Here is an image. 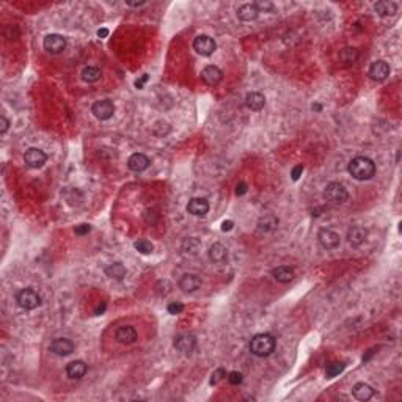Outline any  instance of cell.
Listing matches in <instances>:
<instances>
[{
    "label": "cell",
    "instance_id": "1",
    "mask_svg": "<svg viewBox=\"0 0 402 402\" xmlns=\"http://www.w3.org/2000/svg\"><path fill=\"white\" fill-rule=\"evenodd\" d=\"M347 170H349L351 176L354 179L368 181V179H371L376 175V164L369 157L358 156V157H354L349 162V167H347Z\"/></svg>",
    "mask_w": 402,
    "mask_h": 402
},
{
    "label": "cell",
    "instance_id": "2",
    "mask_svg": "<svg viewBox=\"0 0 402 402\" xmlns=\"http://www.w3.org/2000/svg\"><path fill=\"white\" fill-rule=\"evenodd\" d=\"M277 341L272 335L269 333H259L255 335L250 341V352L256 357H269L275 351Z\"/></svg>",
    "mask_w": 402,
    "mask_h": 402
},
{
    "label": "cell",
    "instance_id": "3",
    "mask_svg": "<svg viewBox=\"0 0 402 402\" xmlns=\"http://www.w3.org/2000/svg\"><path fill=\"white\" fill-rule=\"evenodd\" d=\"M17 300V305L22 308V310H35L41 305V297L39 294L31 288H27V289H22L17 294L16 297Z\"/></svg>",
    "mask_w": 402,
    "mask_h": 402
},
{
    "label": "cell",
    "instance_id": "4",
    "mask_svg": "<svg viewBox=\"0 0 402 402\" xmlns=\"http://www.w3.org/2000/svg\"><path fill=\"white\" fill-rule=\"evenodd\" d=\"M324 195H325V198H327L333 204H343V203L347 201V198H349V193H347L346 187L343 186V184H340V182H330V184H327Z\"/></svg>",
    "mask_w": 402,
    "mask_h": 402
},
{
    "label": "cell",
    "instance_id": "5",
    "mask_svg": "<svg viewBox=\"0 0 402 402\" xmlns=\"http://www.w3.org/2000/svg\"><path fill=\"white\" fill-rule=\"evenodd\" d=\"M193 49L197 50L200 55L208 57V55H212V53L215 52L217 44H215V41L211 36L200 35V36H197L193 39Z\"/></svg>",
    "mask_w": 402,
    "mask_h": 402
},
{
    "label": "cell",
    "instance_id": "6",
    "mask_svg": "<svg viewBox=\"0 0 402 402\" xmlns=\"http://www.w3.org/2000/svg\"><path fill=\"white\" fill-rule=\"evenodd\" d=\"M91 112L93 115L97 118V119H108V118H112L113 113H115V105L112 101H108V99H102V101H96L91 107Z\"/></svg>",
    "mask_w": 402,
    "mask_h": 402
},
{
    "label": "cell",
    "instance_id": "7",
    "mask_svg": "<svg viewBox=\"0 0 402 402\" xmlns=\"http://www.w3.org/2000/svg\"><path fill=\"white\" fill-rule=\"evenodd\" d=\"M24 160H25V164L30 168H41L42 165L46 164L47 156H46L44 151H41L38 148H30V149L25 151Z\"/></svg>",
    "mask_w": 402,
    "mask_h": 402
},
{
    "label": "cell",
    "instance_id": "8",
    "mask_svg": "<svg viewBox=\"0 0 402 402\" xmlns=\"http://www.w3.org/2000/svg\"><path fill=\"white\" fill-rule=\"evenodd\" d=\"M42 46H44V49L49 53H60L64 50V47H66V39H64L61 35L50 33L44 38V41H42Z\"/></svg>",
    "mask_w": 402,
    "mask_h": 402
},
{
    "label": "cell",
    "instance_id": "9",
    "mask_svg": "<svg viewBox=\"0 0 402 402\" xmlns=\"http://www.w3.org/2000/svg\"><path fill=\"white\" fill-rule=\"evenodd\" d=\"M318 241H319V244H321L322 248H325V250H335L336 247L340 245V234H336L335 231L324 228V230H321L318 233Z\"/></svg>",
    "mask_w": 402,
    "mask_h": 402
},
{
    "label": "cell",
    "instance_id": "10",
    "mask_svg": "<svg viewBox=\"0 0 402 402\" xmlns=\"http://www.w3.org/2000/svg\"><path fill=\"white\" fill-rule=\"evenodd\" d=\"M50 352L58 357H66L74 352V343L68 338H57L50 344Z\"/></svg>",
    "mask_w": 402,
    "mask_h": 402
},
{
    "label": "cell",
    "instance_id": "11",
    "mask_svg": "<svg viewBox=\"0 0 402 402\" xmlns=\"http://www.w3.org/2000/svg\"><path fill=\"white\" fill-rule=\"evenodd\" d=\"M369 77L374 79V80H385L388 75H390V66H388V63L384 61V60H377L374 61L371 66H369Z\"/></svg>",
    "mask_w": 402,
    "mask_h": 402
},
{
    "label": "cell",
    "instance_id": "12",
    "mask_svg": "<svg viewBox=\"0 0 402 402\" xmlns=\"http://www.w3.org/2000/svg\"><path fill=\"white\" fill-rule=\"evenodd\" d=\"M222 77H223V74L222 71L214 66V64H209V66H206L203 71H201V79L206 85H209V86H215V85H219L222 82Z\"/></svg>",
    "mask_w": 402,
    "mask_h": 402
},
{
    "label": "cell",
    "instance_id": "13",
    "mask_svg": "<svg viewBox=\"0 0 402 402\" xmlns=\"http://www.w3.org/2000/svg\"><path fill=\"white\" fill-rule=\"evenodd\" d=\"M201 283L203 281L198 275L187 274L179 280V289L182 292H186V294H192V292H195L197 289L201 288Z\"/></svg>",
    "mask_w": 402,
    "mask_h": 402
},
{
    "label": "cell",
    "instance_id": "14",
    "mask_svg": "<svg viewBox=\"0 0 402 402\" xmlns=\"http://www.w3.org/2000/svg\"><path fill=\"white\" fill-rule=\"evenodd\" d=\"M195 346H197V340L193 335H179L175 340V349L182 354H190Z\"/></svg>",
    "mask_w": 402,
    "mask_h": 402
},
{
    "label": "cell",
    "instance_id": "15",
    "mask_svg": "<svg viewBox=\"0 0 402 402\" xmlns=\"http://www.w3.org/2000/svg\"><path fill=\"white\" fill-rule=\"evenodd\" d=\"M127 167H129V170H132L135 173H142L149 167V159L142 153H135V154H132L129 157Z\"/></svg>",
    "mask_w": 402,
    "mask_h": 402
},
{
    "label": "cell",
    "instance_id": "16",
    "mask_svg": "<svg viewBox=\"0 0 402 402\" xmlns=\"http://www.w3.org/2000/svg\"><path fill=\"white\" fill-rule=\"evenodd\" d=\"M368 237V230L363 226H352L349 231H347V242L354 247L362 245Z\"/></svg>",
    "mask_w": 402,
    "mask_h": 402
},
{
    "label": "cell",
    "instance_id": "17",
    "mask_svg": "<svg viewBox=\"0 0 402 402\" xmlns=\"http://www.w3.org/2000/svg\"><path fill=\"white\" fill-rule=\"evenodd\" d=\"M115 338L121 344H132L137 340V332L134 327H130V325H123V327H119L116 330Z\"/></svg>",
    "mask_w": 402,
    "mask_h": 402
},
{
    "label": "cell",
    "instance_id": "18",
    "mask_svg": "<svg viewBox=\"0 0 402 402\" xmlns=\"http://www.w3.org/2000/svg\"><path fill=\"white\" fill-rule=\"evenodd\" d=\"M208 255H209V259L212 261L214 264H223V263H226V259H228V250L220 242H215L214 245H211Z\"/></svg>",
    "mask_w": 402,
    "mask_h": 402
},
{
    "label": "cell",
    "instance_id": "19",
    "mask_svg": "<svg viewBox=\"0 0 402 402\" xmlns=\"http://www.w3.org/2000/svg\"><path fill=\"white\" fill-rule=\"evenodd\" d=\"M187 211L192 215L203 217V215L208 214V211H209V203L206 201L204 198H192L189 201V204H187Z\"/></svg>",
    "mask_w": 402,
    "mask_h": 402
},
{
    "label": "cell",
    "instance_id": "20",
    "mask_svg": "<svg viewBox=\"0 0 402 402\" xmlns=\"http://www.w3.org/2000/svg\"><path fill=\"white\" fill-rule=\"evenodd\" d=\"M258 16H259V11L255 6V3H244L237 8V17L244 20V22H252Z\"/></svg>",
    "mask_w": 402,
    "mask_h": 402
},
{
    "label": "cell",
    "instance_id": "21",
    "mask_svg": "<svg viewBox=\"0 0 402 402\" xmlns=\"http://www.w3.org/2000/svg\"><path fill=\"white\" fill-rule=\"evenodd\" d=\"M86 369H88V368H86V365L82 360H74V362L66 365V374H68L69 379L79 380L86 374Z\"/></svg>",
    "mask_w": 402,
    "mask_h": 402
},
{
    "label": "cell",
    "instance_id": "22",
    "mask_svg": "<svg viewBox=\"0 0 402 402\" xmlns=\"http://www.w3.org/2000/svg\"><path fill=\"white\" fill-rule=\"evenodd\" d=\"M352 395L357 401H369L373 396H374V390L371 385H368L365 382H360V384H355L354 388H352Z\"/></svg>",
    "mask_w": 402,
    "mask_h": 402
},
{
    "label": "cell",
    "instance_id": "23",
    "mask_svg": "<svg viewBox=\"0 0 402 402\" xmlns=\"http://www.w3.org/2000/svg\"><path fill=\"white\" fill-rule=\"evenodd\" d=\"M374 11L379 16H393L398 13V3L391 0H380L374 5Z\"/></svg>",
    "mask_w": 402,
    "mask_h": 402
},
{
    "label": "cell",
    "instance_id": "24",
    "mask_svg": "<svg viewBox=\"0 0 402 402\" xmlns=\"http://www.w3.org/2000/svg\"><path fill=\"white\" fill-rule=\"evenodd\" d=\"M272 277L280 281V283H289V281L296 277V272L292 267H288V266H280V267H275L272 270Z\"/></svg>",
    "mask_w": 402,
    "mask_h": 402
},
{
    "label": "cell",
    "instance_id": "25",
    "mask_svg": "<svg viewBox=\"0 0 402 402\" xmlns=\"http://www.w3.org/2000/svg\"><path fill=\"white\" fill-rule=\"evenodd\" d=\"M245 105L250 108V110L258 112V110H261V108L266 105V97L261 94V93H256V91L248 93L247 97H245Z\"/></svg>",
    "mask_w": 402,
    "mask_h": 402
},
{
    "label": "cell",
    "instance_id": "26",
    "mask_svg": "<svg viewBox=\"0 0 402 402\" xmlns=\"http://www.w3.org/2000/svg\"><path fill=\"white\" fill-rule=\"evenodd\" d=\"M105 275L113 280H123L126 275V267L121 263H113L105 267Z\"/></svg>",
    "mask_w": 402,
    "mask_h": 402
},
{
    "label": "cell",
    "instance_id": "27",
    "mask_svg": "<svg viewBox=\"0 0 402 402\" xmlns=\"http://www.w3.org/2000/svg\"><path fill=\"white\" fill-rule=\"evenodd\" d=\"M181 248H182V252L187 255H197L201 248V242L197 237H187V239H184Z\"/></svg>",
    "mask_w": 402,
    "mask_h": 402
},
{
    "label": "cell",
    "instance_id": "28",
    "mask_svg": "<svg viewBox=\"0 0 402 402\" xmlns=\"http://www.w3.org/2000/svg\"><path fill=\"white\" fill-rule=\"evenodd\" d=\"M277 225H278V220L275 219L274 215H266V217H263V219L259 220L258 231L259 233H270V231L275 230Z\"/></svg>",
    "mask_w": 402,
    "mask_h": 402
},
{
    "label": "cell",
    "instance_id": "29",
    "mask_svg": "<svg viewBox=\"0 0 402 402\" xmlns=\"http://www.w3.org/2000/svg\"><path fill=\"white\" fill-rule=\"evenodd\" d=\"M358 57H360V53H358V50L355 47H346L340 53V60L346 64V66L354 64L358 60Z\"/></svg>",
    "mask_w": 402,
    "mask_h": 402
},
{
    "label": "cell",
    "instance_id": "30",
    "mask_svg": "<svg viewBox=\"0 0 402 402\" xmlns=\"http://www.w3.org/2000/svg\"><path fill=\"white\" fill-rule=\"evenodd\" d=\"M101 69L96 68V66H86L83 71H82V80L86 82V83H94L101 79Z\"/></svg>",
    "mask_w": 402,
    "mask_h": 402
},
{
    "label": "cell",
    "instance_id": "31",
    "mask_svg": "<svg viewBox=\"0 0 402 402\" xmlns=\"http://www.w3.org/2000/svg\"><path fill=\"white\" fill-rule=\"evenodd\" d=\"M344 368H346V363H343V362L330 363V365H327V368H325V376H327L329 379H333L336 376H340L344 371Z\"/></svg>",
    "mask_w": 402,
    "mask_h": 402
},
{
    "label": "cell",
    "instance_id": "32",
    "mask_svg": "<svg viewBox=\"0 0 402 402\" xmlns=\"http://www.w3.org/2000/svg\"><path fill=\"white\" fill-rule=\"evenodd\" d=\"M134 247H135L137 252L143 253V255H149L151 252H153V248H154L153 244H151L149 241H146V239H140V241H137L134 244Z\"/></svg>",
    "mask_w": 402,
    "mask_h": 402
},
{
    "label": "cell",
    "instance_id": "33",
    "mask_svg": "<svg viewBox=\"0 0 402 402\" xmlns=\"http://www.w3.org/2000/svg\"><path fill=\"white\" fill-rule=\"evenodd\" d=\"M255 6L258 8V11H264V13L274 11V9H275V5L272 2H269V0H258V2L255 3Z\"/></svg>",
    "mask_w": 402,
    "mask_h": 402
},
{
    "label": "cell",
    "instance_id": "34",
    "mask_svg": "<svg viewBox=\"0 0 402 402\" xmlns=\"http://www.w3.org/2000/svg\"><path fill=\"white\" fill-rule=\"evenodd\" d=\"M223 377H226V371H225V369H223V368L215 369V371L212 373V376H211V382H209V384H211V385L219 384Z\"/></svg>",
    "mask_w": 402,
    "mask_h": 402
},
{
    "label": "cell",
    "instance_id": "35",
    "mask_svg": "<svg viewBox=\"0 0 402 402\" xmlns=\"http://www.w3.org/2000/svg\"><path fill=\"white\" fill-rule=\"evenodd\" d=\"M228 382H230L231 385H241L244 382V376L237 371H233V373L228 374Z\"/></svg>",
    "mask_w": 402,
    "mask_h": 402
},
{
    "label": "cell",
    "instance_id": "36",
    "mask_svg": "<svg viewBox=\"0 0 402 402\" xmlns=\"http://www.w3.org/2000/svg\"><path fill=\"white\" fill-rule=\"evenodd\" d=\"M167 310L170 314H181L184 311V305L181 302H173V303H170Z\"/></svg>",
    "mask_w": 402,
    "mask_h": 402
},
{
    "label": "cell",
    "instance_id": "37",
    "mask_svg": "<svg viewBox=\"0 0 402 402\" xmlns=\"http://www.w3.org/2000/svg\"><path fill=\"white\" fill-rule=\"evenodd\" d=\"M90 231H91V226L88 223L77 225V226H75V230H74V233L77 234V236H85V234H88Z\"/></svg>",
    "mask_w": 402,
    "mask_h": 402
},
{
    "label": "cell",
    "instance_id": "38",
    "mask_svg": "<svg viewBox=\"0 0 402 402\" xmlns=\"http://www.w3.org/2000/svg\"><path fill=\"white\" fill-rule=\"evenodd\" d=\"M302 173H303V167H302V165H297V167L292 168V171H291V178H292V181H297V179L302 176Z\"/></svg>",
    "mask_w": 402,
    "mask_h": 402
},
{
    "label": "cell",
    "instance_id": "39",
    "mask_svg": "<svg viewBox=\"0 0 402 402\" xmlns=\"http://www.w3.org/2000/svg\"><path fill=\"white\" fill-rule=\"evenodd\" d=\"M247 193V184L245 182H239L236 186V195L237 197H242V195Z\"/></svg>",
    "mask_w": 402,
    "mask_h": 402
},
{
    "label": "cell",
    "instance_id": "40",
    "mask_svg": "<svg viewBox=\"0 0 402 402\" xmlns=\"http://www.w3.org/2000/svg\"><path fill=\"white\" fill-rule=\"evenodd\" d=\"M9 127V121L5 116H0V134H5Z\"/></svg>",
    "mask_w": 402,
    "mask_h": 402
},
{
    "label": "cell",
    "instance_id": "41",
    "mask_svg": "<svg viewBox=\"0 0 402 402\" xmlns=\"http://www.w3.org/2000/svg\"><path fill=\"white\" fill-rule=\"evenodd\" d=\"M148 79H149V77H148V74H143L138 80H135V86H137L138 90H142V88H143V85L148 82Z\"/></svg>",
    "mask_w": 402,
    "mask_h": 402
},
{
    "label": "cell",
    "instance_id": "42",
    "mask_svg": "<svg viewBox=\"0 0 402 402\" xmlns=\"http://www.w3.org/2000/svg\"><path fill=\"white\" fill-rule=\"evenodd\" d=\"M233 226H234L233 220H225V222L222 223V231H231V230H233Z\"/></svg>",
    "mask_w": 402,
    "mask_h": 402
},
{
    "label": "cell",
    "instance_id": "43",
    "mask_svg": "<svg viewBox=\"0 0 402 402\" xmlns=\"http://www.w3.org/2000/svg\"><path fill=\"white\" fill-rule=\"evenodd\" d=\"M97 36H99V38H107L108 36V30L107 28H99V30H97Z\"/></svg>",
    "mask_w": 402,
    "mask_h": 402
},
{
    "label": "cell",
    "instance_id": "44",
    "mask_svg": "<svg viewBox=\"0 0 402 402\" xmlns=\"http://www.w3.org/2000/svg\"><path fill=\"white\" fill-rule=\"evenodd\" d=\"M374 354H376V349H371V351H369V352H368V355H365V357H363V362H368V360H369V358H371V357H373Z\"/></svg>",
    "mask_w": 402,
    "mask_h": 402
},
{
    "label": "cell",
    "instance_id": "45",
    "mask_svg": "<svg viewBox=\"0 0 402 402\" xmlns=\"http://www.w3.org/2000/svg\"><path fill=\"white\" fill-rule=\"evenodd\" d=\"M127 5L129 6H142V5H145V2H127Z\"/></svg>",
    "mask_w": 402,
    "mask_h": 402
},
{
    "label": "cell",
    "instance_id": "46",
    "mask_svg": "<svg viewBox=\"0 0 402 402\" xmlns=\"http://www.w3.org/2000/svg\"><path fill=\"white\" fill-rule=\"evenodd\" d=\"M104 310H105V303H102L101 307H97V310H96V314H101V313H104Z\"/></svg>",
    "mask_w": 402,
    "mask_h": 402
},
{
    "label": "cell",
    "instance_id": "47",
    "mask_svg": "<svg viewBox=\"0 0 402 402\" xmlns=\"http://www.w3.org/2000/svg\"><path fill=\"white\" fill-rule=\"evenodd\" d=\"M313 110H321V105L316 104V105H313Z\"/></svg>",
    "mask_w": 402,
    "mask_h": 402
}]
</instances>
